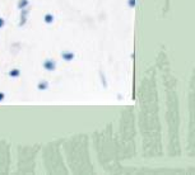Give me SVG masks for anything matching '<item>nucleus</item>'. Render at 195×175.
<instances>
[{
    "mask_svg": "<svg viewBox=\"0 0 195 175\" xmlns=\"http://www.w3.org/2000/svg\"><path fill=\"white\" fill-rule=\"evenodd\" d=\"M56 66H57L56 62H55L54 60H51V59H47V60L43 61V69L47 70L49 72H53V71L56 70Z\"/></svg>",
    "mask_w": 195,
    "mask_h": 175,
    "instance_id": "f257e3e1",
    "label": "nucleus"
},
{
    "mask_svg": "<svg viewBox=\"0 0 195 175\" xmlns=\"http://www.w3.org/2000/svg\"><path fill=\"white\" fill-rule=\"evenodd\" d=\"M74 57H75L74 52H70V51H63L61 52V59L64 60V61H67V62L73 61Z\"/></svg>",
    "mask_w": 195,
    "mask_h": 175,
    "instance_id": "f03ea898",
    "label": "nucleus"
},
{
    "mask_svg": "<svg viewBox=\"0 0 195 175\" xmlns=\"http://www.w3.org/2000/svg\"><path fill=\"white\" fill-rule=\"evenodd\" d=\"M21 23H19V26L23 27L24 24H26L27 22V15H28V10H27V8H24V9H21Z\"/></svg>",
    "mask_w": 195,
    "mask_h": 175,
    "instance_id": "7ed1b4c3",
    "label": "nucleus"
},
{
    "mask_svg": "<svg viewBox=\"0 0 195 175\" xmlns=\"http://www.w3.org/2000/svg\"><path fill=\"white\" fill-rule=\"evenodd\" d=\"M43 20H45V23H46V24H51V23H54L55 18H54V15H53V14L47 13V14H45V17H43Z\"/></svg>",
    "mask_w": 195,
    "mask_h": 175,
    "instance_id": "20e7f679",
    "label": "nucleus"
},
{
    "mask_svg": "<svg viewBox=\"0 0 195 175\" xmlns=\"http://www.w3.org/2000/svg\"><path fill=\"white\" fill-rule=\"evenodd\" d=\"M8 75L10 76V78H18L19 75H21V70L19 69H12L8 72Z\"/></svg>",
    "mask_w": 195,
    "mask_h": 175,
    "instance_id": "39448f33",
    "label": "nucleus"
},
{
    "mask_svg": "<svg viewBox=\"0 0 195 175\" xmlns=\"http://www.w3.org/2000/svg\"><path fill=\"white\" fill-rule=\"evenodd\" d=\"M37 89L38 90H47L49 89V83L47 81H40L37 84Z\"/></svg>",
    "mask_w": 195,
    "mask_h": 175,
    "instance_id": "423d86ee",
    "label": "nucleus"
},
{
    "mask_svg": "<svg viewBox=\"0 0 195 175\" xmlns=\"http://www.w3.org/2000/svg\"><path fill=\"white\" fill-rule=\"evenodd\" d=\"M28 0H19L18 4H17V8L18 9H24V8L28 7Z\"/></svg>",
    "mask_w": 195,
    "mask_h": 175,
    "instance_id": "0eeeda50",
    "label": "nucleus"
},
{
    "mask_svg": "<svg viewBox=\"0 0 195 175\" xmlns=\"http://www.w3.org/2000/svg\"><path fill=\"white\" fill-rule=\"evenodd\" d=\"M135 4H136L135 0H128V5L130 8H134V7H135Z\"/></svg>",
    "mask_w": 195,
    "mask_h": 175,
    "instance_id": "6e6552de",
    "label": "nucleus"
},
{
    "mask_svg": "<svg viewBox=\"0 0 195 175\" xmlns=\"http://www.w3.org/2000/svg\"><path fill=\"white\" fill-rule=\"evenodd\" d=\"M4 26H5V20H4V18L0 17V28H3Z\"/></svg>",
    "mask_w": 195,
    "mask_h": 175,
    "instance_id": "1a4fd4ad",
    "label": "nucleus"
},
{
    "mask_svg": "<svg viewBox=\"0 0 195 175\" xmlns=\"http://www.w3.org/2000/svg\"><path fill=\"white\" fill-rule=\"evenodd\" d=\"M4 98H5L4 93H3V91H0V102H3V100H4Z\"/></svg>",
    "mask_w": 195,
    "mask_h": 175,
    "instance_id": "9d476101",
    "label": "nucleus"
}]
</instances>
